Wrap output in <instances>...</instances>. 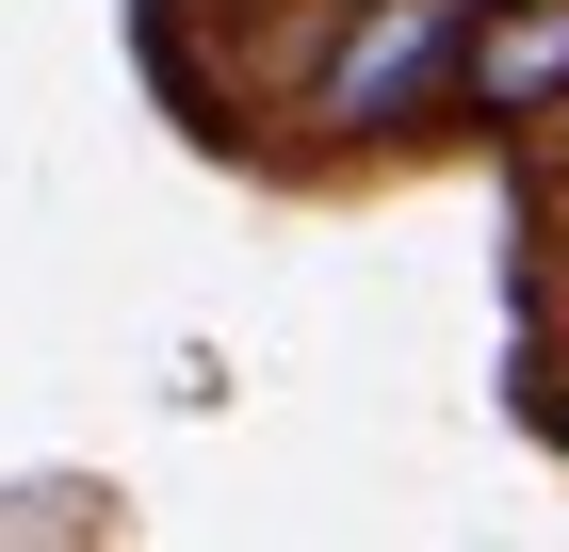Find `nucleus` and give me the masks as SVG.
<instances>
[{
  "label": "nucleus",
  "mask_w": 569,
  "mask_h": 552,
  "mask_svg": "<svg viewBox=\"0 0 569 552\" xmlns=\"http://www.w3.org/2000/svg\"><path fill=\"white\" fill-rule=\"evenodd\" d=\"M553 98H569V0H472L456 49H439V114L488 130V147H521Z\"/></svg>",
  "instance_id": "f257e3e1"
},
{
  "label": "nucleus",
  "mask_w": 569,
  "mask_h": 552,
  "mask_svg": "<svg viewBox=\"0 0 569 552\" xmlns=\"http://www.w3.org/2000/svg\"><path fill=\"white\" fill-rule=\"evenodd\" d=\"M521 212H537V260H553V293H569V179H553V195H521Z\"/></svg>",
  "instance_id": "f03ea898"
},
{
  "label": "nucleus",
  "mask_w": 569,
  "mask_h": 552,
  "mask_svg": "<svg viewBox=\"0 0 569 552\" xmlns=\"http://www.w3.org/2000/svg\"><path fill=\"white\" fill-rule=\"evenodd\" d=\"M309 17H342V0H261V66H277V49L309 33Z\"/></svg>",
  "instance_id": "7ed1b4c3"
}]
</instances>
